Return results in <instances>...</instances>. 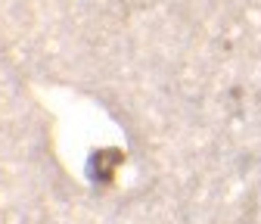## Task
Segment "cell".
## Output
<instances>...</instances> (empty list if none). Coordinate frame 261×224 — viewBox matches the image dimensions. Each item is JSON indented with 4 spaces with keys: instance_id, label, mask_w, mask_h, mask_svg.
<instances>
[{
    "instance_id": "cell-1",
    "label": "cell",
    "mask_w": 261,
    "mask_h": 224,
    "mask_svg": "<svg viewBox=\"0 0 261 224\" xmlns=\"http://www.w3.org/2000/svg\"><path fill=\"white\" fill-rule=\"evenodd\" d=\"M121 159H124L121 150H100V153H93V156H90V162H87V175H90V181H96V184H112L115 168L121 165Z\"/></svg>"
}]
</instances>
